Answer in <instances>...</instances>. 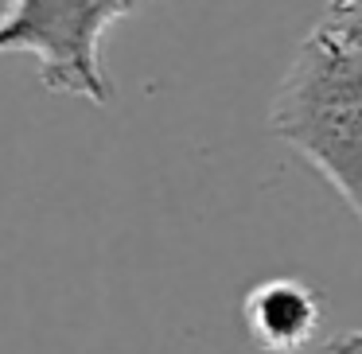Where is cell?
<instances>
[{"label": "cell", "instance_id": "cell-4", "mask_svg": "<svg viewBox=\"0 0 362 354\" xmlns=\"http://www.w3.org/2000/svg\"><path fill=\"white\" fill-rule=\"evenodd\" d=\"M323 354H362V327H346L335 331L323 346Z\"/></svg>", "mask_w": 362, "mask_h": 354}, {"label": "cell", "instance_id": "cell-1", "mask_svg": "<svg viewBox=\"0 0 362 354\" xmlns=\"http://www.w3.org/2000/svg\"><path fill=\"white\" fill-rule=\"evenodd\" d=\"M269 129L362 222V43L335 8H323L300 40L269 102Z\"/></svg>", "mask_w": 362, "mask_h": 354}, {"label": "cell", "instance_id": "cell-5", "mask_svg": "<svg viewBox=\"0 0 362 354\" xmlns=\"http://www.w3.org/2000/svg\"><path fill=\"white\" fill-rule=\"evenodd\" d=\"M327 8H335L339 16L354 28V35H358V43H362V0H327Z\"/></svg>", "mask_w": 362, "mask_h": 354}, {"label": "cell", "instance_id": "cell-2", "mask_svg": "<svg viewBox=\"0 0 362 354\" xmlns=\"http://www.w3.org/2000/svg\"><path fill=\"white\" fill-rule=\"evenodd\" d=\"M144 0H8L0 12V55H32L43 90L105 105L113 102L102 40Z\"/></svg>", "mask_w": 362, "mask_h": 354}, {"label": "cell", "instance_id": "cell-3", "mask_svg": "<svg viewBox=\"0 0 362 354\" xmlns=\"http://www.w3.org/2000/svg\"><path fill=\"white\" fill-rule=\"evenodd\" d=\"M242 323L253 346L265 354H300L323 327V304L312 284L296 276H273L245 292Z\"/></svg>", "mask_w": 362, "mask_h": 354}]
</instances>
